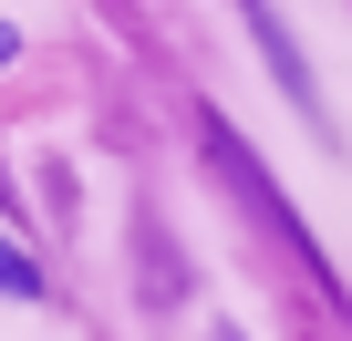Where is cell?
Wrapping results in <instances>:
<instances>
[{
    "label": "cell",
    "instance_id": "obj_1",
    "mask_svg": "<svg viewBox=\"0 0 352 341\" xmlns=\"http://www.w3.org/2000/svg\"><path fill=\"white\" fill-rule=\"evenodd\" d=\"M0 290H11V300H32V290H42V269H32V248H11V238H0Z\"/></svg>",
    "mask_w": 352,
    "mask_h": 341
},
{
    "label": "cell",
    "instance_id": "obj_2",
    "mask_svg": "<svg viewBox=\"0 0 352 341\" xmlns=\"http://www.w3.org/2000/svg\"><path fill=\"white\" fill-rule=\"evenodd\" d=\"M0 62H11V21H0Z\"/></svg>",
    "mask_w": 352,
    "mask_h": 341
}]
</instances>
